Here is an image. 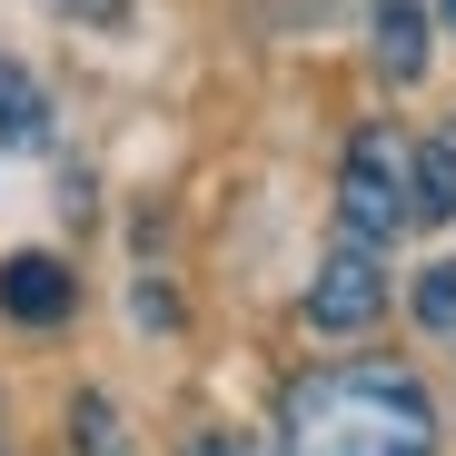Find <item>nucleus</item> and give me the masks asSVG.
<instances>
[{
  "label": "nucleus",
  "instance_id": "4",
  "mask_svg": "<svg viewBox=\"0 0 456 456\" xmlns=\"http://www.w3.org/2000/svg\"><path fill=\"white\" fill-rule=\"evenodd\" d=\"M0 308L30 318V328L69 318V268H60V258H11V268H0Z\"/></svg>",
  "mask_w": 456,
  "mask_h": 456
},
{
  "label": "nucleus",
  "instance_id": "8",
  "mask_svg": "<svg viewBox=\"0 0 456 456\" xmlns=\"http://www.w3.org/2000/svg\"><path fill=\"white\" fill-rule=\"evenodd\" d=\"M417 318H427V328H436V338H456V258H446V268H427V278H417Z\"/></svg>",
  "mask_w": 456,
  "mask_h": 456
},
{
  "label": "nucleus",
  "instance_id": "11",
  "mask_svg": "<svg viewBox=\"0 0 456 456\" xmlns=\"http://www.w3.org/2000/svg\"><path fill=\"white\" fill-rule=\"evenodd\" d=\"M60 11H80V20H110V11H119V0H60Z\"/></svg>",
  "mask_w": 456,
  "mask_h": 456
},
{
  "label": "nucleus",
  "instance_id": "9",
  "mask_svg": "<svg viewBox=\"0 0 456 456\" xmlns=\"http://www.w3.org/2000/svg\"><path fill=\"white\" fill-rule=\"evenodd\" d=\"M69 427H80V456H119V417H110V397H80V407H69Z\"/></svg>",
  "mask_w": 456,
  "mask_h": 456
},
{
  "label": "nucleus",
  "instance_id": "1",
  "mask_svg": "<svg viewBox=\"0 0 456 456\" xmlns=\"http://www.w3.org/2000/svg\"><path fill=\"white\" fill-rule=\"evenodd\" d=\"M278 436H288V456H427L436 407L397 367H328V377H297L288 387Z\"/></svg>",
  "mask_w": 456,
  "mask_h": 456
},
{
  "label": "nucleus",
  "instance_id": "5",
  "mask_svg": "<svg viewBox=\"0 0 456 456\" xmlns=\"http://www.w3.org/2000/svg\"><path fill=\"white\" fill-rule=\"evenodd\" d=\"M377 69L387 80H417L427 69V11L417 0H377Z\"/></svg>",
  "mask_w": 456,
  "mask_h": 456
},
{
  "label": "nucleus",
  "instance_id": "7",
  "mask_svg": "<svg viewBox=\"0 0 456 456\" xmlns=\"http://www.w3.org/2000/svg\"><path fill=\"white\" fill-rule=\"evenodd\" d=\"M30 129H40V90L0 60V139H30Z\"/></svg>",
  "mask_w": 456,
  "mask_h": 456
},
{
  "label": "nucleus",
  "instance_id": "2",
  "mask_svg": "<svg viewBox=\"0 0 456 456\" xmlns=\"http://www.w3.org/2000/svg\"><path fill=\"white\" fill-rule=\"evenodd\" d=\"M407 149L387 139V129H367L357 149H347V169H338V218H347V239H397V228H407Z\"/></svg>",
  "mask_w": 456,
  "mask_h": 456
},
{
  "label": "nucleus",
  "instance_id": "6",
  "mask_svg": "<svg viewBox=\"0 0 456 456\" xmlns=\"http://www.w3.org/2000/svg\"><path fill=\"white\" fill-rule=\"evenodd\" d=\"M407 199H417V218H456V139H427L407 159Z\"/></svg>",
  "mask_w": 456,
  "mask_h": 456
},
{
  "label": "nucleus",
  "instance_id": "3",
  "mask_svg": "<svg viewBox=\"0 0 456 456\" xmlns=\"http://www.w3.org/2000/svg\"><path fill=\"white\" fill-rule=\"evenodd\" d=\"M377 308H387V278H377V258H367V248H338V258L318 268V288H308V318H318L328 338L377 328Z\"/></svg>",
  "mask_w": 456,
  "mask_h": 456
},
{
  "label": "nucleus",
  "instance_id": "10",
  "mask_svg": "<svg viewBox=\"0 0 456 456\" xmlns=\"http://www.w3.org/2000/svg\"><path fill=\"white\" fill-rule=\"evenodd\" d=\"M189 456H258V446H239V436H199Z\"/></svg>",
  "mask_w": 456,
  "mask_h": 456
},
{
  "label": "nucleus",
  "instance_id": "12",
  "mask_svg": "<svg viewBox=\"0 0 456 456\" xmlns=\"http://www.w3.org/2000/svg\"><path fill=\"white\" fill-rule=\"evenodd\" d=\"M446 20H456V0H446Z\"/></svg>",
  "mask_w": 456,
  "mask_h": 456
}]
</instances>
